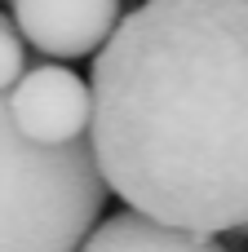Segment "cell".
I'll return each mask as SVG.
<instances>
[{
  "instance_id": "cell-3",
  "label": "cell",
  "mask_w": 248,
  "mask_h": 252,
  "mask_svg": "<svg viewBox=\"0 0 248 252\" xmlns=\"http://www.w3.org/2000/svg\"><path fill=\"white\" fill-rule=\"evenodd\" d=\"M4 97L27 142L71 146L89 133V84L71 66H27Z\"/></svg>"
},
{
  "instance_id": "cell-6",
  "label": "cell",
  "mask_w": 248,
  "mask_h": 252,
  "mask_svg": "<svg viewBox=\"0 0 248 252\" xmlns=\"http://www.w3.org/2000/svg\"><path fill=\"white\" fill-rule=\"evenodd\" d=\"M22 71H27V44H22L18 27L0 13V93H9Z\"/></svg>"
},
{
  "instance_id": "cell-5",
  "label": "cell",
  "mask_w": 248,
  "mask_h": 252,
  "mask_svg": "<svg viewBox=\"0 0 248 252\" xmlns=\"http://www.w3.org/2000/svg\"><path fill=\"white\" fill-rule=\"evenodd\" d=\"M75 252H231L217 235H200V230H182V226H164L146 213H115L106 221H93V230L80 239Z\"/></svg>"
},
{
  "instance_id": "cell-2",
  "label": "cell",
  "mask_w": 248,
  "mask_h": 252,
  "mask_svg": "<svg viewBox=\"0 0 248 252\" xmlns=\"http://www.w3.org/2000/svg\"><path fill=\"white\" fill-rule=\"evenodd\" d=\"M106 208L89 137L27 142L0 93V252H75Z\"/></svg>"
},
{
  "instance_id": "cell-1",
  "label": "cell",
  "mask_w": 248,
  "mask_h": 252,
  "mask_svg": "<svg viewBox=\"0 0 248 252\" xmlns=\"http://www.w3.org/2000/svg\"><path fill=\"white\" fill-rule=\"evenodd\" d=\"M106 195L200 235L248 226V0H142L89 71Z\"/></svg>"
},
{
  "instance_id": "cell-4",
  "label": "cell",
  "mask_w": 248,
  "mask_h": 252,
  "mask_svg": "<svg viewBox=\"0 0 248 252\" xmlns=\"http://www.w3.org/2000/svg\"><path fill=\"white\" fill-rule=\"evenodd\" d=\"M13 27L49 58H89L120 22V0H9Z\"/></svg>"
}]
</instances>
